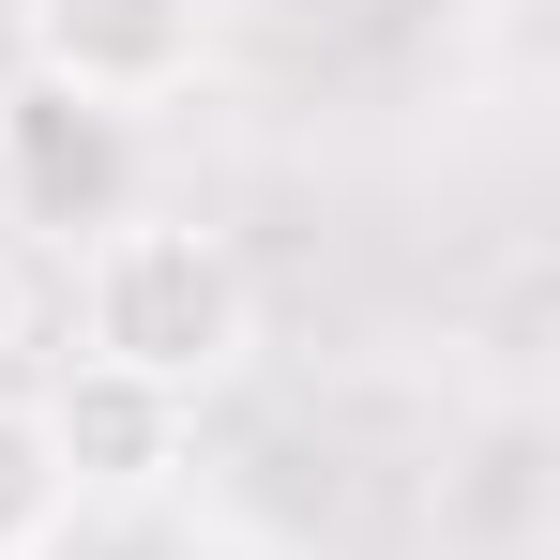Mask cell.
<instances>
[{
    "label": "cell",
    "mask_w": 560,
    "mask_h": 560,
    "mask_svg": "<svg viewBox=\"0 0 560 560\" xmlns=\"http://www.w3.org/2000/svg\"><path fill=\"white\" fill-rule=\"evenodd\" d=\"M152 183V152H137V121L92 92H46V77H15L0 92V212L31 228V243H106L121 212Z\"/></svg>",
    "instance_id": "7a4b0ae2"
},
{
    "label": "cell",
    "mask_w": 560,
    "mask_h": 560,
    "mask_svg": "<svg viewBox=\"0 0 560 560\" xmlns=\"http://www.w3.org/2000/svg\"><path fill=\"white\" fill-rule=\"evenodd\" d=\"M46 440H61V485H167L183 409L137 394V378H106V364H77L61 394H46Z\"/></svg>",
    "instance_id": "277c9868"
},
{
    "label": "cell",
    "mask_w": 560,
    "mask_h": 560,
    "mask_svg": "<svg viewBox=\"0 0 560 560\" xmlns=\"http://www.w3.org/2000/svg\"><path fill=\"white\" fill-rule=\"evenodd\" d=\"M61 515H77V485H61L46 409H31V394H0V560H46V546H61Z\"/></svg>",
    "instance_id": "5b68a950"
},
{
    "label": "cell",
    "mask_w": 560,
    "mask_h": 560,
    "mask_svg": "<svg viewBox=\"0 0 560 560\" xmlns=\"http://www.w3.org/2000/svg\"><path fill=\"white\" fill-rule=\"evenodd\" d=\"M15 77H46V92H92V106H167L212 61V0H15Z\"/></svg>",
    "instance_id": "3957f363"
},
{
    "label": "cell",
    "mask_w": 560,
    "mask_h": 560,
    "mask_svg": "<svg viewBox=\"0 0 560 560\" xmlns=\"http://www.w3.org/2000/svg\"><path fill=\"white\" fill-rule=\"evenodd\" d=\"M258 349V273L228 258V228L197 212H121L106 243H77V364L137 378V394H212Z\"/></svg>",
    "instance_id": "6da1fadb"
}]
</instances>
